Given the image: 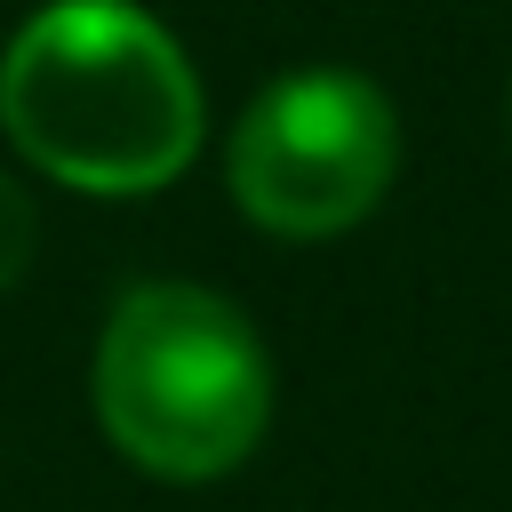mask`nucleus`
I'll use <instances>...</instances> for the list:
<instances>
[{"label":"nucleus","mask_w":512,"mask_h":512,"mask_svg":"<svg viewBox=\"0 0 512 512\" xmlns=\"http://www.w3.org/2000/svg\"><path fill=\"white\" fill-rule=\"evenodd\" d=\"M0 128L80 192H152L200 152V80L136 0H48L0 56Z\"/></svg>","instance_id":"obj_1"},{"label":"nucleus","mask_w":512,"mask_h":512,"mask_svg":"<svg viewBox=\"0 0 512 512\" xmlns=\"http://www.w3.org/2000/svg\"><path fill=\"white\" fill-rule=\"evenodd\" d=\"M96 424L136 472L216 480L272 424V352L248 312L192 280H144L96 336Z\"/></svg>","instance_id":"obj_2"},{"label":"nucleus","mask_w":512,"mask_h":512,"mask_svg":"<svg viewBox=\"0 0 512 512\" xmlns=\"http://www.w3.org/2000/svg\"><path fill=\"white\" fill-rule=\"evenodd\" d=\"M400 168V120L392 96L368 72L304 64L256 88V104L232 120L224 176L232 200L280 232V240H328L360 224Z\"/></svg>","instance_id":"obj_3"},{"label":"nucleus","mask_w":512,"mask_h":512,"mask_svg":"<svg viewBox=\"0 0 512 512\" xmlns=\"http://www.w3.org/2000/svg\"><path fill=\"white\" fill-rule=\"evenodd\" d=\"M32 240H40V216H32V192L16 176H0V288L32 264Z\"/></svg>","instance_id":"obj_4"}]
</instances>
